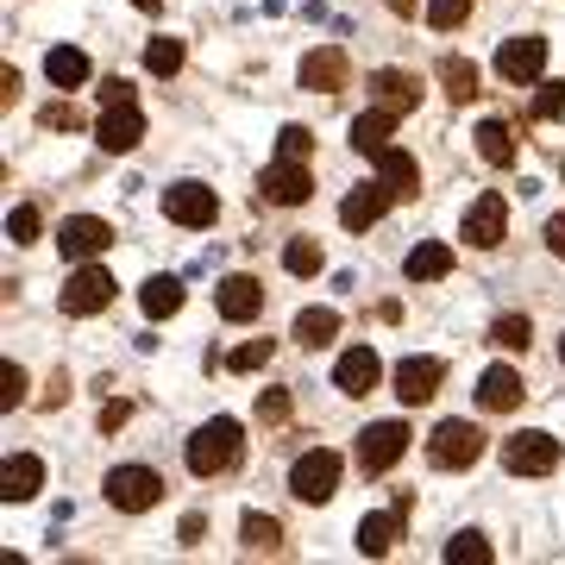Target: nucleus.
<instances>
[{"label": "nucleus", "mask_w": 565, "mask_h": 565, "mask_svg": "<svg viewBox=\"0 0 565 565\" xmlns=\"http://www.w3.org/2000/svg\"><path fill=\"white\" fill-rule=\"evenodd\" d=\"M226 465H239V422H207L189 440V471L195 478H221Z\"/></svg>", "instance_id": "1"}, {"label": "nucleus", "mask_w": 565, "mask_h": 565, "mask_svg": "<svg viewBox=\"0 0 565 565\" xmlns=\"http://www.w3.org/2000/svg\"><path fill=\"white\" fill-rule=\"evenodd\" d=\"M340 452H327V446H315V452H302L296 459V471H289V490H296V503H327L333 490H340Z\"/></svg>", "instance_id": "2"}, {"label": "nucleus", "mask_w": 565, "mask_h": 565, "mask_svg": "<svg viewBox=\"0 0 565 565\" xmlns=\"http://www.w3.org/2000/svg\"><path fill=\"white\" fill-rule=\"evenodd\" d=\"M478 452H484V434L471 422H440L434 440H427V459L440 465V471H465V465H478Z\"/></svg>", "instance_id": "3"}, {"label": "nucleus", "mask_w": 565, "mask_h": 565, "mask_svg": "<svg viewBox=\"0 0 565 565\" xmlns=\"http://www.w3.org/2000/svg\"><path fill=\"white\" fill-rule=\"evenodd\" d=\"M503 471H515V478H546V471H559V440L553 434H515V440H503Z\"/></svg>", "instance_id": "4"}, {"label": "nucleus", "mask_w": 565, "mask_h": 565, "mask_svg": "<svg viewBox=\"0 0 565 565\" xmlns=\"http://www.w3.org/2000/svg\"><path fill=\"white\" fill-rule=\"evenodd\" d=\"M158 497H163V478L151 471V465H120V471H107V503L126 509V515L151 509Z\"/></svg>", "instance_id": "5"}, {"label": "nucleus", "mask_w": 565, "mask_h": 565, "mask_svg": "<svg viewBox=\"0 0 565 565\" xmlns=\"http://www.w3.org/2000/svg\"><path fill=\"white\" fill-rule=\"evenodd\" d=\"M114 289H120V282H114V270H107V264H88V270H76V277L63 282V315H102L107 302H114Z\"/></svg>", "instance_id": "6"}, {"label": "nucleus", "mask_w": 565, "mask_h": 565, "mask_svg": "<svg viewBox=\"0 0 565 565\" xmlns=\"http://www.w3.org/2000/svg\"><path fill=\"white\" fill-rule=\"evenodd\" d=\"M258 189H264V202H270V207H302L308 195H315V177H308L302 158H277L258 177Z\"/></svg>", "instance_id": "7"}, {"label": "nucleus", "mask_w": 565, "mask_h": 565, "mask_svg": "<svg viewBox=\"0 0 565 565\" xmlns=\"http://www.w3.org/2000/svg\"><path fill=\"white\" fill-rule=\"evenodd\" d=\"M214 214H221V202H214L207 182H170L163 189V221L170 226H207Z\"/></svg>", "instance_id": "8"}, {"label": "nucleus", "mask_w": 565, "mask_h": 565, "mask_svg": "<svg viewBox=\"0 0 565 565\" xmlns=\"http://www.w3.org/2000/svg\"><path fill=\"white\" fill-rule=\"evenodd\" d=\"M408 422H377V427H364L359 434V471H390V465L408 452Z\"/></svg>", "instance_id": "9"}, {"label": "nucleus", "mask_w": 565, "mask_h": 565, "mask_svg": "<svg viewBox=\"0 0 565 565\" xmlns=\"http://www.w3.org/2000/svg\"><path fill=\"white\" fill-rule=\"evenodd\" d=\"M459 239H471L478 252L503 245L509 239V202H503V195H478L471 214H465V226H459Z\"/></svg>", "instance_id": "10"}, {"label": "nucleus", "mask_w": 565, "mask_h": 565, "mask_svg": "<svg viewBox=\"0 0 565 565\" xmlns=\"http://www.w3.org/2000/svg\"><path fill=\"white\" fill-rule=\"evenodd\" d=\"M440 384H446V364L440 359H403V364H396V396H403V408L434 403Z\"/></svg>", "instance_id": "11"}, {"label": "nucleus", "mask_w": 565, "mask_h": 565, "mask_svg": "<svg viewBox=\"0 0 565 565\" xmlns=\"http://www.w3.org/2000/svg\"><path fill=\"white\" fill-rule=\"evenodd\" d=\"M95 132H102V145L114 158H126V151L145 139V114L132 102H114V107H102V126H95Z\"/></svg>", "instance_id": "12"}, {"label": "nucleus", "mask_w": 565, "mask_h": 565, "mask_svg": "<svg viewBox=\"0 0 565 565\" xmlns=\"http://www.w3.org/2000/svg\"><path fill=\"white\" fill-rule=\"evenodd\" d=\"M546 70V39H509L497 51V76L503 82H534Z\"/></svg>", "instance_id": "13"}, {"label": "nucleus", "mask_w": 565, "mask_h": 565, "mask_svg": "<svg viewBox=\"0 0 565 565\" xmlns=\"http://www.w3.org/2000/svg\"><path fill=\"white\" fill-rule=\"evenodd\" d=\"M107 221H95V214H76V221L57 226V252L63 258H95V252H107Z\"/></svg>", "instance_id": "14"}, {"label": "nucleus", "mask_w": 565, "mask_h": 565, "mask_svg": "<svg viewBox=\"0 0 565 565\" xmlns=\"http://www.w3.org/2000/svg\"><path fill=\"white\" fill-rule=\"evenodd\" d=\"M527 384L509 371V364H490L484 377H478V408H490V415H509V408H522Z\"/></svg>", "instance_id": "15"}, {"label": "nucleus", "mask_w": 565, "mask_h": 565, "mask_svg": "<svg viewBox=\"0 0 565 565\" xmlns=\"http://www.w3.org/2000/svg\"><path fill=\"white\" fill-rule=\"evenodd\" d=\"M345 76H352V63H345L340 44H327V51H308V57H302V88H315V95L345 88Z\"/></svg>", "instance_id": "16"}, {"label": "nucleus", "mask_w": 565, "mask_h": 565, "mask_svg": "<svg viewBox=\"0 0 565 565\" xmlns=\"http://www.w3.org/2000/svg\"><path fill=\"white\" fill-rule=\"evenodd\" d=\"M377 182H384L396 202H408V195L422 189V163L408 158V151H396V145H384V151H377Z\"/></svg>", "instance_id": "17"}, {"label": "nucleus", "mask_w": 565, "mask_h": 565, "mask_svg": "<svg viewBox=\"0 0 565 565\" xmlns=\"http://www.w3.org/2000/svg\"><path fill=\"white\" fill-rule=\"evenodd\" d=\"M333 384H340L345 396H371V390H377V352H371V345H352V352L333 364Z\"/></svg>", "instance_id": "18"}, {"label": "nucleus", "mask_w": 565, "mask_h": 565, "mask_svg": "<svg viewBox=\"0 0 565 565\" xmlns=\"http://www.w3.org/2000/svg\"><path fill=\"white\" fill-rule=\"evenodd\" d=\"M390 202H396V195H390L384 182H364V189H352L340 202V221L352 226V233H364V226H377V214H384Z\"/></svg>", "instance_id": "19"}, {"label": "nucleus", "mask_w": 565, "mask_h": 565, "mask_svg": "<svg viewBox=\"0 0 565 565\" xmlns=\"http://www.w3.org/2000/svg\"><path fill=\"white\" fill-rule=\"evenodd\" d=\"M390 132H396V107H364L359 120H352V145H359L364 158H377V151H384L390 145Z\"/></svg>", "instance_id": "20"}, {"label": "nucleus", "mask_w": 565, "mask_h": 565, "mask_svg": "<svg viewBox=\"0 0 565 565\" xmlns=\"http://www.w3.org/2000/svg\"><path fill=\"white\" fill-rule=\"evenodd\" d=\"M264 308V282L258 277H226L221 282V315L226 321H258Z\"/></svg>", "instance_id": "21"}, {"label": "nucleus", "mask_w": 565, "mask_h": 565, "mask_svg": "<svg viewBox=\"0 0 565 565\" xmlns=\"http://www.w3.org/2000/svg\"><path fill=\"white\" fill-rule=\"evenodd\" d=\"M446 270H452V245L422 239L415 252H408V282H440Z\"/></svg>", "instance_id": "22"}, {"label": "nucleus", "mask_w": 565, "mask_h": 565, "mask_svg": "<svg viewBox=\"0 0 565 565\" xmlns=\"http://www.w3.org/2000/svg\"><path fill=\"white\" fill-rule=\"evenodd\" d=\"M371 88H377V102H384V107H396V114L422 102V82L408 76V70H377V76H371Z\"/></svg>", "instance_id": "23"}, {"label": "nucleus", "mask_w": 565, "mask_h": 565, "mask_svg": "<svg viewBox=\"0 0 565 565\" xmlns=\"http://www.w3.org/2000/svg\"><path fill=\"white\" fill-rule=\"evenodd\" d=\"M44 76L57 82V88H82L88 82V57H82L76 44H57V51H44Z\"/></svg>", "instance_id": "24"}, {"label": "nucleus", "mask_w": 565, "mask_h": 565, "mask_svg": "<svg viewBox=\"0 0 565 565\" xmlns=\"http://www.w3.org/2000/svg\"><path fill=\"white\" fill-rule=\"evenodd\" d=\"M7 497L13 503H25V497H39V484H44V459H32V452H20V459H7Z\"/></svg>", "instance_id": "25"}, {"label": "nucleus", "mask_w": 565, "mask_h": 565, "mask_svg": "<svg viewBox=\"0 0 565 565\" xmlns=\"http://www.w3.org/2000/svg\"><path fill=\"white\" fill-rule=\"evenodd\" d=\"M515 145H522V139H515V126H509V120H484V126H478V158H484V163H515Z\"/></svg>", "instance_id": "26"}, {"label": "nucleus", "mask_w": 565, "mask_h": 565, "mask_svg": "<svg viewBox=\"0 0 565 565\" xmlns=\"http://www.w3.org/2000/svg\"><path fill=\"white\" fill-rule=\"evenodd\" d=\"M396 522H403L396 509H390V515H364V522H359V553H371V559H384V553H390V541H396Z\"/></svg>", "instance_id": "27"}, {"label": "nucleus", "mask_w": 565, "mask_h": 565, "mask_svg": "<svg viewBox=\"0 0 565 565\" xmlns=\"http://www.w3.org/2000/svg\"><path fill=\"white\" fill-rule=\"evenodd\" d=\"M139 302H145V315H151V321H170V315L182 308V282L177 277H151Z\"/></svg>", "instance_id": "28"}, {"label": "nucleus", "mask_w": 565, "mask_h": 565, "mask_svg": "<svg viewBox=\"0 0 565 565\" xmlns=\"http://www.w3.org/2000/svg\"><path fill=\"white\" fill-rule=\"evenodd\" d=\"M333 333H340V315H333V308H302V315H296V340L302 345H327Z\"/></svg>", "instance_id": "29"}, {"label": "nucleus", "mask_w": 565, "mask_h": 565, "mask_svg": "<svg viewBox=\"0 0 565 565\" xmlns=\"http://www.w3.org/2000/svg\"><path fill=\"white\" fill-rule=\"evenodd\" d=\"M440 76H446V95H452V102H471V95H478V70L465 57H446Z\"/></svg>", "instance_id": "30"}, {"label": "nucleus", "mask_w": 565, "mask_h": 565, "mask_svg": "<svg viewBox=\"0 0 565 565\" xmlns=\"http://www.w3.org/2000/svg\"><path fill=\"white\" fill-rule=\"evenodd\" d=\"M145 70H151V76H177L182 70V44L177 39H151L145 44Z\"/></svg>", "instance_id": "31"}, {"label": "nucleus", "mask_w": 565, "mask_h": 565, "mask_svg": "<svg viewBox=\"0 0 565 565\" xmlns=\"http://www.w3.org/2000/svg\"><path fill=\"white\" fill-rule=\"evenodd\" d=\"M282 546V527L270 515H245V553H277Z\"/></svg>", "instance_id": "32"}, {"label": "nucleus", "mask_w": 565, "mask_h": 565, "mask_svg": "<svg viewBox=\"0 0 565 565\" xmlns=\"http://www.w3.org/2000/svg\"><path fill=\"white\" fill-rule=\"evenodd\" d=\"M465 20H471V0H427V25L434 32H452Z\"/></svg>", "instance_id": "33"}, {"label": "nucleus", "mask_w": 565, "mask_h": 565, "mask_svg": "<svg viewBox=\"0 0 565 565\" xmlns=\"http://www.w3.org/2000/svg\"><path fill=\"white\" fill-rule=\"evenodd\" d=\"M446 559L452 565H490V541L484 534H459V541H446Z\"/></svg>", "instance_id": "34"}, {"label": "nucleus", "mask_w": 565, "mask_h": 565, "mask_svg": "<svg viewBox=\"0 0 565 565\" xmlns=\"http://www.w3.org/2000/svg\"><path fill=\"white\" fill-rule=\"evenodd\" d=\"M282 264H289L296 277H315V270H321V245H315V239H289V252H282Z\"/></svg>", "instance_id": "35"}, {"label": "nucleus", "mask_w": 565, "mask_h": 565, "mask_svg": "<svg viewBox=\"0 0 565 565\" xmlns=\"http://www.w3.org/2000/svg\"><path fill=\"white\" fill-rule=\"evenodd\" d=\"M490 340L503 345V352H522L527 345V315H503V321L490 327Z\"/></svg>", "instance_id": "36"}, {"label": "nucleus", "mask_w": 565, "mask_h": 565, "mask_svg": "<svg viewBox=\"0 0 565 565\" xmlns=\"http://www.w3.org/2000/svg\"><path fill=\"white\" fill-rule=\"evenodd\" d=\"M25 403V364H0V408Z\"/></svg>", "instance_id": "37"}, {"label": "nucleus", "mask_w": 565, "mask_h": 565, "mask_svg": "<svg viewBox=\"0 0 565 565\" xmlns=\"http://www.w3.org/2000/svg\"><path fill=\"white\" fill-rule=\"evenodd\" d=\"M226 364H233V371H258V364H270V340H245Z\"/></svg>", "instance_id": "38"}, {"label": "nucleus", "mask_w": 565, "mask_h": 565, "mask_svg": "<svg viewBox=\"0 0 565 565\" xmlns=\"http://www.w3.org/2000/svg\"><path fill=\"white\" fill-rule=\"evenodd\" d=\"M553 114H565V82H546L534 95V120H553Z\"/></svg>", "instance_id": "39"}, {"label": "nucleus", "mask_w": 565, "mask_h": 565, "mask_svg": "<svg viewBox=\"0 0 565 565\" xmlns=\"http://www.w3.org/2000/svg\"><path fill=\"white\" fill-rule=\"evenodd\" d=\"M7 233H13L20 245H32V239H39V207H13V221H7Z\"/></svg>", "instance_id": "40"}, {"label": "nucleus", "mask_w": 565, "mask_h": 565, "mask_svg": "<svg viewBox=\"0 0 565 565\" xmlns=\"http://www.w3.org/2000/svg\"><path fill=\"white\" fill-rule=\"evenodd\" d=\"M258 415H264V422H289V390H264Z\"/></svg>", "instance_id": "41"}, {"label": "nucleus", "mask_w": 565, "mask_h": 565, "mask_svg": "<svg viewBox=\"0 0 565 565\" xmlns=\"http://www.w3.org/2000/svg\"><path fill=\"white\" fill-rule=\"evenodd\" d=\"M308 126H282V158H308Z\"/></svg>", "instance_id": "42"}, {"label": "nucleus", "mask_w": 565, "mask_h": 565, "mask_svg": "<svg viewBox=\"0 0 565 565\" xmlns=\"http://www.w3.org/2000/svg\"><path fill=\"white\" fill-rule=\"evenodd\" d=\"M126 415H132L126 403H102V434H114V427H126Z\"/></svg>", "instance_id": "43"}, {"label": "nucleus", "mask_w": 565, "mask_h": 565, "mask_svg": "<svg viewBox=\"0 0 565 565\" xmlns=\"http://www.w3.org/2000/svg\"><path fill=\"white\" fill-rule=\"evenodd\" d=\"M114 102H132V82H120V76L107 82V88H102V107H114Z\"/></svg>", "instance_id": "44"}, {"label": "nucleus", "mask_w": 565, "mask_h": 565, "mask_svg": "<svg viewBox=\"0 0 565 565\" xmlns=\"http://www.w3.org/2000/svg\"><path fill=\"white\" fill-rule=\"evenodd\" d=\"M63 396H70V377H63V371H57V377H51V384H44V408H57Z\"/></svg>", "instance_id": "45"}, {"label": "nucleus", "mask_w": 565, "mask_h": 565, "mask_svg": "<svg viewBox=\"0 0 565 565\" xmlns=\"http://www.w3.org/2000/svg\"><path fill=\"white\" fill-rule=\"evenodd\" d=\"M20 102V76H13V70H0V107H13Z\"/></svg>", "instance_id": "46"}, {"label": "nucleus", "mask_w": 565, "mask_h": 565, "mask_svg": "<svg viewBox=\"0 0 565 565\" xmlns=\"http://www.w3.org/2000/svg\"><path fill=\"white\" fill-rule=\"evenodd\" d=\"M546 245L565 258V214H553V221H546Z\"/></svg>", "instance_id": "47"}, {"label": "nucleus", "mask_w": 565, "mask_h": 565, "mask_svg": "<svg viewBox=\"0 0 565 565\" xmlns=\"http://www.w3.org/2000/svg\"><path fill=\"white\" fill-rule=\"evenodd\" d=\"M390 7H396V13H415V0H390Z\"/></svg>", "instance_id": "48"}, {"label": "nucleus", "mask_w": 565, "mask_h": 565, "mask_svg": "<svg viewBox=\"0 0 565 565\" xmlns=\"http://www.w3.org/2000/svg\"><path fill=\"white\" fill-rule=\"evenodd\" d=\"M132 7H145V13H151V7H158V0H132Z\"/></svg>", "instance_id": "49"}, {"label": "nucleus", "mask_w": 565, "mask_h": 565, "mask_svg": "<svg viewBox=\"0 0 565 565\" xmlns=\"http://www.w3.org/2000/svg\"><path fill=\"white\" fill-rule=\"evenodd\" d=\"M559 359H565V340H559Z\"/></svg>", "instance_id": "50"}]
</instances>
